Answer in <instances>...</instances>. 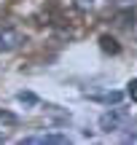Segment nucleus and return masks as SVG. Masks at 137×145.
I'll use <instances>...</instances> for the list:
<instances>
[{
    "label": "nucleus",
    "mask_w": 137,
    "mask_h": 145,
    "mask_svg": "<svg viewBox=\"0 0 137 145\" xmlns=\"http://www.w3.org/2000/svg\"><path fill=\"white\" fill-rule=\"evenodd\" d=\"M127 121H129V110H124V108H113V110H108V113L100 116V126H102L105 132H118V129H124Z\"/></svg>",
    "instance_id": "obj_1"
},
{
    "label": "nucleus",
    "mask_w": 137,
    "mask_h": 145,
    "mask_svg": "<svg viewBox=\"0 0 137 145\" xmlns=\"http://www.w3.org/2000/svg\"><path fill=\"white\" fill-rule=\"evenodd\" d=\"M22 43H24V38L16 27H8V24L0 27V51H16Z\"/></svg>",
    "instance_id": "obj_2"
},
{
    "label": "nucleus",
    "mask_w": 137,
    "mask_h": 145,
    "mask_svg": "<svg viewBox=\"0 0 137 145\" xmlns=\"http://www.w3.org/2000/svg\"><path fill=\"white\" fill-rule=\"evenodd\" d=\"M65 142H70L65 135H32L22 140V145H65Z\"/></svg>",
    "instance_id": "obj_3"
},
{
    "label": "nucleus",
    "mask_w": 137,
    "mask_h": 145,
    "mask_svg": "<svg viewBox=\"0 0 137 145\" xmlns=\"http://www.w3.org/2000/svg\"><path fill=\"white\" fill-rule=\"evenodd\" d=\"M86 97H89V99H94V102H105V105H118V102H121V99H124V94L121 91H113V89H110V91H97V89H86Z\"/></svg>",
    "instance_id": "obj_4"
},
{
    "label": "nucleus",
    "mask_w": 137,
    "mask_h": 145,
    "mask_svg": "<svg viewBox=\"0 0 137 145\" xmlns=\"http://www.w3.org/2000/svg\"><path fill=\"white\" fill-rule=\"evenodd\" d=\"M100 48L105 54H118V51H121L118 40H116V38H110V35H100Z\"/></svg>",
    "instance_id": "obj_5"
},
{
    "label": "nucleus",
    "mask_w": 137,
    "mask_h": 145,
    "mask_svg": "<svg viewBox=\"0 0 137 145\" xmlns=\"http://www.w3.org/2000/svg\"><path fill=\"white\" fill-rule=\"evenodd\" d=\"M19 102H27V105H38V97L30 91H19Z\"/></svg>",
    "instance_id": "obj_6"
},
{
    "label": "nucleus",
    "mask_w": 137,
    "mask_h": 145,
    "mask_svg": "<svg viewBox=\"0 0 137 145\" xmlns=\"http://www.w3.org/2000/svg\"><path fill=\"white\" fill-rule=\"evenodd\" d=\"M127 94L132 97V102H137V78H132V81L127 83Z\"/></svg>",
    "instance_id": "obj_7"
},
{
    "label": "nucleus",
    "mask_w": 137,
    "mask_h": 145,
    "mask_svg": "<svg viewBox=\"0 0 137 145\" xmlns=\"http://www.w3.org/2000/svg\"><path fill=\"white\" fill-rule=\"evenodd\" d=\"M113 3H116V5H121V8H132L137 0H113Z\"/></svg>",
    "instance_id": "obj_8"
},
{
    "label": "nucleus",
    "mask_w": 137,
    "mask_h": 145,
    "mask_svg": "<svg viewBox=\"0 0 137 145\" xmlns=\"http://www.w3.org/2000/svg\"><path fill=\"white\" fill-rule=\"evenodd\" d=\"M0 121H8V124H16V116H11V113H0Z\"/></svg>",
    "instance_id": "obj_9"
},
{
    "label": "nucleus",
    "mask_w": 137,
    "mask_h": 145,
    "mask_svg": "<svg viewBox=\"0 0 137 145\" xmlns=\"http://www.w3.org/2000/svg\"><path fill=\"white\" fill-rule=\"evenodd\" d=\"M94 5V0H78V8H91Z\"/></svg>",
    "instance_id": "obj_10"
},
{
    "label": "nucleus",
    "mask_w": 137,
    "mask_h": 145,
    "mask_svg": "<svg viewBox=\"0 0 137 145\" xmlns=\"http://www.w3.org/2000/svg\"><path fill=\"white\" fill-rule=\"evenodd\" d=\"M124 142H137V135H127V137H124Z\"/></svg>",
    "instance_id": "obj_11"
}]
</instances>
